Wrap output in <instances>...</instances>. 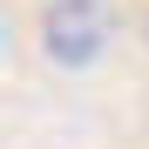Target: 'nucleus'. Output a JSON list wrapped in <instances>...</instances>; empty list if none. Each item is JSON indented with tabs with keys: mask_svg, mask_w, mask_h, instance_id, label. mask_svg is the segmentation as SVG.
<instances>
[{
	"mask_svg": "<svg viewBox=\"0 0 149 149\" xmlns=\"http://www.w3.org/2000/svg\"><path fill=\"white\" fill-rule=\"evenodd\" d=\"M142 34H149V20H142Z\"/></svg>",
	"mask_w": 149,
	"mask_h": 149,
	"instance_id": "nucleus-2",
	"label": "nucleus"
},
{
	"mask_svg": "<svg viewBox=\"0 0 149 149\" xmlns=\"http://www.w3.org/2000/svg\"><path fill=\"white\" fill-rule=\"evenodd\" d=\"M109 41V7L102 0H47L41 14V47L61 68H88Z\"/></svg>",
	"mask_w": 149,
	"mask_h": 149,
	"instance_id": "nucleus-1",
	"label": "nucleus"
}]
</instances>
